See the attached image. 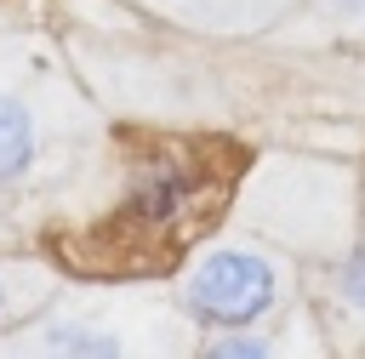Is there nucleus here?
<instances>
[{"label": "nucleus", "instance_id": "nucleus-1", "mask_svg": "<svg viewBox=\"0 0 365 359\" xmlns=\"http://www.w3.org/2000/svg\"><path fill=\"white\" fill-rule=\"evenodd\" d=\"M285 262L262 245L228 239L211 245L182 279H177V308L200 331H234V325H262L285 302Z\"/></svg>", "mask_w": 365, "mask_h": 359}, {"label": "nucleus", "instance_id": "nucleus-2", "mask_svg": "<svg viewBox=\"0 0 365 359\" xmlns=\"http://www.w3.org/2000/svg\"><path fill=\"white\" fill-rule=\"evenodd\" d=\"M0 348H11V353H57V359H120V353H137V342L120 336L114 319L86 313V308L46 313V319L29 325V336H11Z\"/></svg>", "mask_w": 365, "mask_h": 359}, {"label": "nucleus", "instance_id": "nucleus-3", "mask_svg": "<svg viewBox=\"0 0 365 359\" xmlns=\"http://www.w3.org/2000/svg\"><path fill=\"white\" fill-rule=\"evenodd\" d=\"M46 114L29 91L0 80V194L23 188L40 165H46Z\"/></svg>", "mask_w": 365, "mask_h": 359}, {"label": "nucleus", "instance_id": "nucleus-4", "mask_svg": "<svg viewBox=\"0 0 365 359\" xmlns=\"http://www.w3.org/2000/svg\"><path fill=\"white\" fill-rule=\"evenodd\" d=\"M131 217H143L148 228H165V222H177L188 205H194V177L182 171V165H171V160H160V165H148L137 182H131Z\"/></svg>", "mask_w": 365, "mask_h": 359}, {"label": "nucleus", "instance_id": "nucleus-5", "mask_svg": "<svg viewBox=\"0 0 365 359\" xmlns=\"http://www.w3.org/2000/svg\"><path fill=\"white\" fill-rule=\"evenodd\" d=\"M51 274L40 268V262H23V256H0V331L6 325H17V319H29L46 296H51Z\"/></svg>", "mask_w": 365, "mask_h": 359}, {"label": "nucleus", "instance_id": "nucleus-6", "mask_svg": "<svg viewBox=\"0 0 365 359\" xmlns=\"http://www.w3.org/2000/svg\"><path fill=\"white\" fill-rule=\"evenodd\" d=\"M205 353L211 359H274L279 342L274 336H251V325H234V331H211L205 336Z\"/></svg>", "mask_w": 365, "mask_h": 359}, {"label": "nucleus", "instance_id": "nucleus-7", "mask_svg": "<svg viewBox=\"0 0 365 359\" xmlns=\"http://www.w3.org/2000/svg\"><path fill=\"white\" fill-rule=\"evenodd\" d=\"M331 285H336V296H342L348 308H359V313H365V245H359V251H348V256L336 262Z\"/></svg>", "mask_w": 365, "mask_h": 359}, {"label": "nucleus", "instance_id": "nucleus-8", "mask_svg": "<svg viewBox=\"0 0 365 359\" xmlns=\"http://www.w3.org/2000/svg\"><path fill=\"white\" fill-rule=\"evenodd\" d=\"M331 6H342V11H359V6H365V0H331Z\"/></svg>", "mask_w": 365, "mask_h": 359}, {"label": "nucleus", "instance_id": "nucleus-9", "mask_svg": "<svg viewBox=\"0 0 365 359\" xmlns=\"http://www.w3.org/2000/svg\"><path fill=\"white\" fill-rule=\"evenodd\" d=\"M0 217H6V211H0Z\"/></svg>", "mask_w": 365, "mask_h": 359}]
</instances>
